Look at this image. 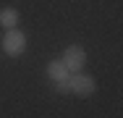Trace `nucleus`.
<instances>
[{
	"label": "nucleus",
	"mask_w": 123,
	"mask_h": 118,
	"mask_svg": "<svg viewBox=\"0 0 123 118\" xmlns=\"http://www.w3.org/2000/svg\"><path fill=\"white\" fill-rule=\"evenodd\" d=\"M97 89V81H94V76H89V73H74L71 79H68V92L79 94V97H89V94H94Z\"/></svg>",
	"instance_id": "obj_1"
},
{
	"label": "nucleus",
	"mask_w": 123,
	"mask_h": 118,
	"mask_svg": "<svg viewBox=\"0 0 123 118\" xmlns=\"http://www.w3.org/2000/svg\"><path fill=\"white\" fill-rule=\"evenodd\" d=\"M3 50H5V55H11V58L21 55V52L26 50V37H24V32H18L16 26L8 29L5 37H3Z\"/></svg>",
	"instance_id": "obj_2"
},
{
	"label": "nucleus",
	"mask_w": 123,
	"mask_h": 118,
	"mask_svg": "<svg viewBox=\"0 0 123 118\" xmlns=\"http://www.w3.org/2000/svg\"><path fill=\"white\" fill-rule=\"evenodd\" d=\"M63 66H66V71H74V73H79V71L84 68V63H86V52H84V47L79 45H71L66 47V52H63Z\"/></svg>",
	"instance_id": "obj_3"
},
{
	"label": "nucleus",
	"mask_w": 123,
	"mask_h": 118,
	"mask_svg": "<svg viewBox=\"0 0 123 118\" xmlns=\"http://www.w3.org/2000/svg\"><path fill=\"white\" fill-rule=\"evenodd\" d=\"M47 76L52 81H58V79H68V71L63 66V60H50L47 63Z\"/></svg>",
	"instance_id": "obj_4"
},
{
	"label": "nucleus",
	"mask_w": 123,
	"mask_h": 118,
	"mask_svg": "<svg viewBox=\"0 0 123 118\" xmlns=\"http://www.w3.org/2000/svg\"><path fill=\"white\" fill-rule=\"evenodd\" d=\"M0 24L5 29H13L18 24V11L16 8H0Z\"/></svg>",
	"instance_id": "obj_5"
},
{
	"label": "nucleus",
	"mask_w": 123,
	"mask_h": 118,
	"mask_svg": "<svg viewBox=\"0 0 123 118\" xmlns=\"http://www.w3.org/2000/svg\"><path fill=\"white\" fill-rule=\"evenodd\" d=\"M52 84H55V92H68V79H58V81H52Z\"/></svg>",
	"instance_id": "obj_6"
}]
</instances>
